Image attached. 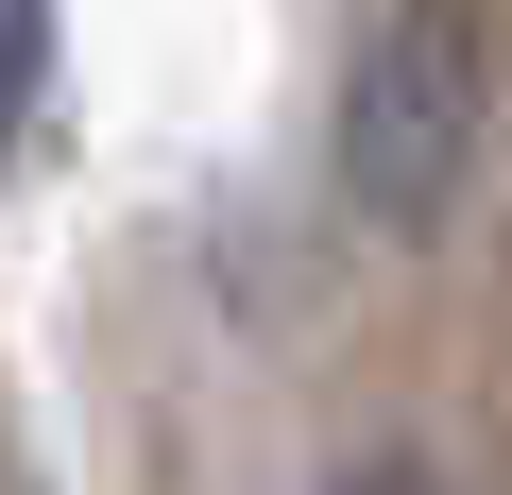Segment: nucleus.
<instances>
[{"label": "nucleus", "mask_w": 512, "mask_h": 495, "mask_svg": "<svg viewBox=\"0 0 512 495\" xmlns=\"http://www.w3.org/2000/svg\"><path fill=\"white\" fill-rule=\"evenodd\" d=\"M495 137V0H393L342 69V205L376 239H427L478 188Z\"/></svg>", "instance_id": "nucleus-1"}, {"label": "nucleus", "mask_w": 512, "mask_h": 495, "mask_svg": "<svg viewBox=\"0 0 512 495\" xmlns=\"http://www.w3.org/2000/svg\"><path fill=\"white\" fill-rule=\"evenodd\" d=\"M35 103H52V0H0V154L35 137Z\"/></svg>", "instance_id": "nucleus-2"}, {"label": "nucleus", "mask_w": 512, "mask_h": 495, "mask_svg": "<svg viewBox=\"0 0 512 495\" xmlns=\"http://www.w3.org/2000/svg\"><path fill=\"white\" fill-rule=\"evenodd\" d=\"M342 495H444L427 461H342Z\"/></svg>", "instance_id": "nucleus-3"}]
</instances>
